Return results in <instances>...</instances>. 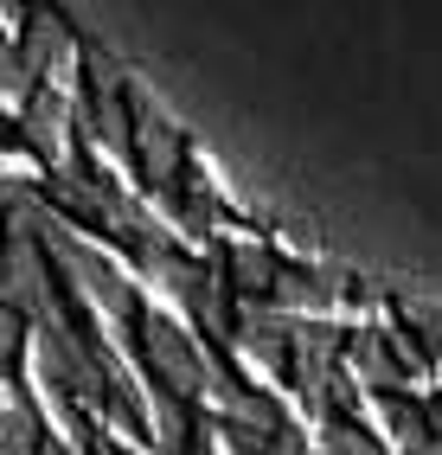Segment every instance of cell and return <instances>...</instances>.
Segmentation results:
<instances>
[{
    "label": "cell",
    "mask_w": 442,
    "mask_h": 455,
    "mask_svg": "<svg viewBox=\"0 0 442 455\" xmlns=\"http://www.w3.org/2000/svg\"><path fill=\"white\" fill-rule=\"evenodd\" d=\"M135 97V90H129ZM129 167L141 173V187L147 193H167L173 180H186V135L167 123V116H154L141 97H135V155H129Z\"/></svg>",
    "instance_id": "obj_3"
},
{
    "label": "cell",
    "mask_w": 442,
    "mask_h": 455,
    "mask_svg": "<svg viewBox=\"0 0 442 455\" xmlns=\"http://www.w3.org/2000/svg\"><path fill=\"white\" fill-rule=\"evenodd\" d=\"M20 141L33 148L51 173L71 167V141H77V97L71 90L39 84L33 97H26V109H20Z\"/></svg>",
    "instance_id": "obj_2"
},
{
    "label": "cell",
    "mask_w": 442,
    "mask_h": 455,
    "mask_svg": "<svg viewBox=\"0 0 442 455\" xmlns=\"http://www.w3.org/2000/svg\"><path fill=\"white\" fill-rule=\"evenodd\" d=\"M7 237H13V225H7V205H0V251H7Z\"/></svg>",
    "instance_id": "obj_4"
},
{
    "label": "cell",
    "mask_w": 442,
    "mask_h": 455,
    "mask_svg": "<svg viewBox=\"0 0 442 455\" xmlns=\"http://www.w3.org/2000/svg\"><path fill=\"white\" fill-rule=\"evenodd\" d=\"M0 308H13L33 327L58 321V269L39 237H7V251H0Z\"/></svg>",
    "instance_id": "obj_1"
}]
</instances>
